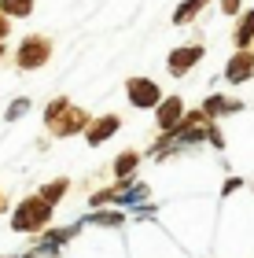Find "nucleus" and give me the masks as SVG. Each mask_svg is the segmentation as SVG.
I'll return each mask as SVG.
<instances>
[{
    "instance_id": "nucleus-7",
    "label": "nucleus",
    "mask_w": 254,
    "mask_h": 258,
    "mask_svg": "<svg viewBox=\"0 0 254 258\" xmlns=\"http://www.w3.org/2000/svg\"><path fill=\"white\" fill-rule=\"evenodd\" d=\"M250 78H254V55H250V48H236L225 63V81L228 85H243Z\"/></svg>"
},
{
    "instance_id": "nucleus-4",
    "label": "nucleus",
    "mask_w": 254,
    "mask_h": 258,
    "mask_svg": "<svg viewBox=\"0 0 254 258\" xmlns=\"http://www.w3.org/2000/svg\"><path fill=\"white\" fill-rule=\"evenodd\" d=\"M125 100H129V107H136V111H151L155 103L162 100V89H158L155 78L133 74V78H125Z\"/></svg>"
},
{
    "instance_id": "nucleus-18",
    "label": "nucleus",
    "mask_w": 254,
    "mask_h": 258,
    "mask_svg": "<svg viewBox=\"0 0 254 258\" xmlns=\"http://www.w3.org/2000/svg\"><path fill=\"white\" fill-rule=\"evenodd\" d=\"M114 192H118L114 184H111V188H100L96 196H92V210H96V207H107V203H114Z\"/></svg>"
},
{
    "instance_id": "nucleus-19",
    "label": "nucleus",
    "mask_w": 254,
    "mask_h": 258,
    "mask_svg": "<svg viewBox=\"0 0 254 258\" xmlns=\"http://www.w3.org/2000/svg\"><path fill=\"white\" fill-rule=\"evenodd\" d=\"M236 188H243V181H239V177H225V184H221V196H232Z\"/></svg>"
},
{
    "instance_id": "nucleus-1",
    "label": "nucleus",
    "mask_w": 254,
    "mask_h": 258,
    "mask_svg": "<svg viewBox=\"0 0 254 258\" xmlns=\"http://www.w3.org/2000/svg\"><path fill=\"white\" fill-rule=\"evenodd\" d=\"M89 118L92 114L81 111L70 96H52L48 103H44V129H48V137H59V140L81 137Z\"/></svg>"
},
{
    "instance_id": "nucleus-6",
    "label": "nucleus",
    "mask_w": 254,
    "mask_h": 258,
    "mask_svg": "<svg viewBox=\"0 0 254 258\" xmlns=\"http://www.w3.org/2000/svg\"><path fill=\"white\" fill-rule=\"evenodd\" d=\"M151 111H155V125H158V133H170V129H177L181 114L188 111V107H184V96H181V92H170V96H162Z\"/></svg>"
},
{
    "instance_id": "nucleus-15",
    "label": "nucleus",
    "mask_w": 254,
    "mask_h": 258,
    "mask_svg": "<svg viewBox=\"0 0 254 258\" xmlns=\"http://www.w3.org/2000/svg\"><path fill=\"white\" fill-rule=\"evenodd\" d=\"M66 192H70V181H66V177H55V181H48V184H44V188H41L37 196H41L48 207H55V203H59V199H63Z\"/></svg>"
},
{
    "instance_id": "nucleus-17",
    "label": "nucleus",
    "mask_w": 254,
    "mask_h": 258,
    "mask_svg": "<svg viewBox=\"0 0 254 258\" xmlns=\"http://www.w3.org/2000/svg\"><path fill=\"white\" fill-rule=\"evenodd\" d=\"M217 11L228 15V19H236L239 11H243V0H217Z\"/></svg>"
},
{
    "instance_id": "nucleus-5",
    "label": "nucleus",
    "mask_w": 254,
    "mask_h": 258,
    "mask_svg": "<svg viewBox=\"0 0 254 258\" xmlns=\"http://www.w3.org/2000/svg\"><path fill=\"white\" fill-rule=\"evenodd\" d=\"M203 55H206L203 44H181V48H173V52L166 55V74H173V78L192 74L195 63H203Z\"/></svg>"
},
{
    "instance_id": "nucleus-3",
    "label": "nucleus",
    "mask_w": 254,
    "mask_h": 258,
    "mask_svg": "<svg viewBox=\"0 0 254 258\" xmlns=\"http://www.w3.org/2000/svg\"><path fill=\"white\" fill-rule=\"evenodd\" d=\"M52 210L55 207H48L41 196H26L15 207V214H11V229H15V232H41L52 221Z\"/></svg>"
},
{
    "instance_id": "nucleus-2",
    "label": "nucleus",
    "mask_w": 254,
    "mask_h": 258,
    "mask_svg": "<svg viewBox=\"0 0 254 258\" xmlns=\"http://www.w3.org/2000/svg\"><path fill=\"white\" fill-rule=\"evenodd\" d=\"M52 52H55V44H52L48 33H26L15 48V67L19 70H41V67L52 63Z\"/></svg>"
},
{
    "instance_id": "nucleus-22",
    "label": "nucleus",
    "mask_w": 254,
    "mask_h": 258,
    "mask_svg": "<svg viewBox=\"0 0 254 258\" xmlns=\"http://www.w3.org/2000/svg\"><path fill=\"white\" fill-rule=\"evenodd\" d=\"M4 55H8V41H0V59H4Z\"/></svg>"
},
{
    "instance_id": "nucleus-14",
    "label": "nucleus",
    "mask_w": 254,
    "mask_h": 258,
    "mask_svg": "<svg viewBox=\"0 0 254 258\" xmlns=\"http://www.w3.org/2000/svg\"><path fill=\"white\" fill-rule=\"evenodd\" d=\"M33 8H37V0H0V15L8 19H26L33 15Z\"/></svg>"
},
{
    "instance_id": "nucleus-10",
    "label": "nucleus",
    "mask_w": 254,
    "mask_h": 258,
    "mask_svg": "<svg viewBox=\"0 0 254 258\" xmlns=\"http://www.w3.org/2000/svg\"><path fill=\"white\" fill-rule=\"evenodd\" d=\"M254 41V8H243L232 26V48H250Z\"/></svg>"
},
{
    "instance_id": "nucleus-13",
    "label": "nucleus",
    "mask_w": 254,
    "mask_h": 258,
    "mask_svg": "<svg viewBox=\"0 0 254 258\" xmlns=\"http://www.w3.org/2000/svg\"><path fill=\"white\" fill-rule=\"evenodd\" d=\"M85 225H125V210H92V214H85Z\"/></svg>"
},
{
    "instance_id": "nucleus-9",
    "label": "nucleus",
    "mask_w": 254,
    "mask_h": 258,
    "mask_svg": "<svg viewBox=\"0 0 254 258\" xmlns=\"http://www.w3.org/2000/svg\"><path fill=\"white\" fill-rule=\"evenodd\" d=\"M136 166H140V151H136V148H125V151L114 155L111 173H114L118 181H133V177H136Z\"/></svg>"
},
{
    "instance_id": "nucleus-20",
    "label": "nucleus",
    "mask_w": 254,
    "mask_h": 258,
    "mask_svg": "<svg viewBox=\"0 0 254 258\" xmlns=\"http://www.w3.org/2000/svg\"><path fill=\"white\" fill-rule=\"evenodd\" d=\"M8 37H11V19L0 15V41H8Z\"/></svg>"
},
{
    "instance_id": "nucleus-8",
    "label": "nucleus",
    "mask_w": 254,
    "mask_h": 258,
    "mask_svg": "<svg viewBox=\"0 0 254 258\" xmlns=\"http://www.w3.org/2000/svg\"><path fill=\"white\" fill-rule=\"evenodd\" d=\"M118 129H122V118H118V114H100V118H89V125H85L81 137L89 140L92 148H100V144H107Z\"/></svg>"
},
{
    "instance_id": "nucleus-23",
    "label": "nucleus",
    "mask_w": 254,
    "mask_h": 258,
    "mask_svg": "<svg viewBox=\"0 0 254 258\" xmlns=\"http://www.w3.org/2000/svg\"><path fill=\"white\" fill-rule=\"evenodd\" d=\"M250 55H254V41H250Z\"/></svg>"
},
{
    "instance_id": "nucleus-12",
    "label": "nucleus",
    "mask_w": 254,
    "mask_h": 258,
    "mask_svg": "<svg viewBox=\"0 0 254 258\" xmlns=\"http://www.w3.org/2000/svg\"><path fill=\"white\" fill-rule=\"evenodd\" d=\"M203 118L206 122H221L225 118V111H228V96H221V92H210V96L203 100Z\"/></svg>"
},
{
    "instance_id": "nucleus-21",
    "label": "nucleus",
    "mask_w": 254,
    "mask_h": 258,
    "mask_svg": "<svg viewBox=\"0 0 254 258\" xmlns=\"http://www.w3.org/2000/svg\"><path fill=\"white\" fill-rule=\"evenodd\" d=\"M4 210H8V196L0 192V214H4Z\"/></svg>"
},
{
    "instance_id": "nucleus-11",
    "label": "nucleus",
    "mask_w": 254,
    "mask_h": 258,
    "mask_svg": "<svg viewBox=\"0 0 254 258\" xmlns=\"http://www.w3.org/2000/svg\"><path fill=\"white\" fill-rule=\"evenodd\" d=\"M206 4H214V0H181L177 11H173V26H188V22H195Z\"/></svg>"
},
{
    "instance_id": "nucleus-16",
    "label": "nucleus",
    "mask_w": 254,
    "mask_h": 258,
    "mask_svg": "<svg viewBox=\"0 0 254 258\" xmlns=\"http://www.w3.org/2000/svg\"><path fill=\"white\" fill-rule=\"evenodd\" d=\"M30 107H33V100H30V96H19V100H15V103H11V107L4 111V122H19V118H22V114H26Z\"/></svg>"
}]
</instances>
